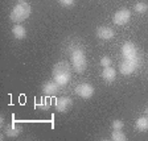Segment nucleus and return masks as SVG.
Listing matches in <instances>:
<instances>
[{
  "label": "nucleus",
  "mask_w": 148,
  "mask_h": 141,
  "mask_svg": "<svg viewBox=\"0 0 148 141\" xmlns=\"http://www.w3.org/2000/svg\"><path fill=\"white\" fill-rule=\"evenodd\" d=\"M71 78V69L70 65L66 61H61L54 65L53 67V80L58 86H65L70 82Z\"/></svg>",
  "instance_id": "f257e3e1"
},
{
  "label": "nucleus",
  "mask_w": 148,
  "mask_h": 141,
  "mask_svg": "<svg viewBox=\"0 0 148 141\" xmlns=\"http://www.w3.org/2000/svg\"><path fill=\"white\" fill-rule=\"evenodd\" d=\"M29 15H31V5L25 1H21V3L16 4L13 7V9L11 11V15H9V18H11V21L18 24V22L27 20Z\"/></svg>",
  "instance_id": "f03ea898"
},
{
  "label": "nucleus",
  "mask_w": 148,
  "mask_h": 141,
  "mask_svg": "<svg viewBox=\"0 0 148 141\" xmlns=\"http://www.w3.org/2000/svg\"><path fill=\"white\" fill-rule=\"evenodd\" d=\"M71 62H73V67L75 70V73L82 74L87 67V61L86 55L83 53L82 49H75L71 53Z\"/></svg>",
  "instance_id": "7ed1b4c3"
},
{
  "label": "nucleus",
  "mask_w": 148,
  "mask_h": 141,
  "mask_svg": "<svg viewBox=\"0 0 148 141\" xmlns=\"http://www.w3.org/2000/svg\"><path fill=\"white\" fill-rule=\"evenodd\" d=\"M140 66V58L136 57L134 59H124L119 66V71L120 74H123V75H130V74H132L136 69Z\"/></svg>",
  "instance_id": "20e7f679"
},
{
  "label": "nucleus",
  "mask_w": 148,
  "mask_h": 141,
  "mask_svg": "<svg viewBox=\"0 0 148 141\" xmlns=\"http://www.w3.org/2000/svg\"><path fill=\"white\" fill-rule=\"evenodd\" d=\"M94 87L89 83H79L75 86V94L78 96H81L82 99H90L94 95Z\"/></svg>",
  "instance_id": "39448f33"
},
{
  "label": "nucleus",
  "mask_w": 148,
  "mask_h": 141,
  "mask_svg": "<svg viewBox=\"0 0 148 141\" xmlns=\"http://www.w3.org/2000/svg\"><path fill=\"white\" fill-rule=\"evenodd\" d=\"M130 18H131V12L127 8H122L115 12L114 17H112V21L116 25H124L130 21Z\"/></svg>",
  "instance_id": "423d86ee"
},
{
  "label": "nucleus",
  "mask_w": 148,
  "mask_h": 141,
  "mask_svg": "<svg viewBox=\"0 0 148 141\" xmlns=\"http://www.w3.org/2000/svg\"><path fill=\"white\" fill-rule=\"evenodd\" d=\"M71 106H73V100L69 96H61L54 103V107L58 112H66V111H69L71 108Z\"/></svg>",
  "instance_id": "0eeeda50"
},
{
  "label": "nucleus",
  "mask_w": 148,
  "mask_h": 141,
  "mask_svg": "<svg viewBox=\"0 0 148 141\" xmlns=\"http://www.w3.org/2000/svg\"><path fill=\"white\" fill-rule=\"evenodd\" d=\"M122 54H123L124 59H134L138 57V50L136 46L132 42H126L122 46Z\"/></svg>",
  "instance_id": "6e6552de"
},
{
  "label": "nucleus",
  "mask_w": 148,
  "mask_h": 141,
  "mask_svg": "<svg viewBox=\"0 0 148 141\" xmlns=\"http://www.w3.org/2000/svg\"><path fill=\"white\" fill-rule=\"evenodd\" d=\"M95 33H97V37H98V38L105 40V41L111 40V38H114V36H115V32L108 27H99L98 29H97Z\"/></svg>",
  "instance_id": "1a4fd4ad"
},
{
  "label": "nucleus",
  "mask_w": 148,
  "mask_h": 141,
  "mask_svg": "<svg viewBox=\"0 0 148 141\" xmlns=\"http://www.w3.org/2000/svg\"><path fill=\"white\" fill-rule=\"evenodd\" d=\"M58 91V84L54 82V80H48L42 84V92L48 96H52L54 94H57Z\"/></svg>",
  "instance_id": "9d476101"
},
{
  "label": "nucleus",
  "mask_w": 148,
  "mask_h": 141,
  "mask_svg": "<svg viewBox=\"0 0 148 141\" xmlns=\"http://www.w3.org/2000/svg\"><path fill=\"white\" fill-rule=\"evenodd\" d=\"M102 78H103L105 82H107V83L114 82L115 78H116V70H115L114 67H111V66H108V67H103Z\"/></svg>",
  "instance_id": "9b49d317"
},
{
  "label": "nucleus",
  "mask_w": 148,
  "mask_h": 141,
  "mask_svg": "<svg viewBox=\"0 0 148 141\" xmlns=\"http://www.w3.org/2000/svg\"><path fill=\"white\" fill-rule=\"evenodd\" d=\"M135 128H136V131H139V132H145V131H148V116L147 115L139 117V119L136 120Z\"/></svg>",
  "instance_id": "f8f14e48"
},
{
  "label": "nucleus",
  "mask_w": 148,
  "mask_h": 141,
  "mask_svg": "<svg viewBox=\"0 0 148 141\" xmlns=\"http://www.w3.org/2000/svg\"><path fill=\"white\" fill-rule=\"evenodd\" d=\"M12 33L17 40H24L25 37H27V31H25V28L20 24H16L15 27L12 28Z\"/></svg>",
  "instance_id": "ddd939ff"
},
{
  "label": "nucleus",
  "mask_w": 148,
  "mask_h": 141,
  "mask_svg": "<svg viewBox=\"0 0 148 141\" xmlns=\"http://www.w3.org/2000/svg\"><path fill=\"white\" fill-rule=\"evenodd\" d=\"M21 133V128H18V127L16 125H8L5 128V135L8 136V137H17L18 135Z\"/></svg>",
  "instance_id": "4468645a"
},
{
  "label": "nucleus",
  "mask_w": 148,
  "mask_h": 141,
  "mask_svg": "<svg viewBox=\"0 0 148 141\" xmlns=\"http://www.w3.org/2000/svg\"><path fill=\"white\" fill-rule=\"evenodd\" d=\"M111 140L114 141H126L127 137L123 132H122V129H114L112 133H111Z\"/></svg>",
  "instance_id": "2eb2a0df"
},
{
  "label": "nucleus",
  "mask_w": 148,
  "mask_h": 141,
  "mask_svg": "<svg viewBox=\"0 0 148 141\" xmlns=\"http://www.w3.org/2000/svg\"><path fill=\"white\" fill-rule=\"evenodd\" d=\"M135 11L138 13H145L148 11V4L147 3H143V1H140V3H136L135 4Z\"/></svg>",
  "instance_id": "dca6fc26"
},
{
  "label": "nucleus",
  "mask_w": 148,
  "mask_h": 141,
  "mask_svg": "<svg viewBox=\"0 0 148 141\" xmlns=\"http://www.w3.org/2000/svg\"><path fill=\"white\" fill-rule=\"evenodd\" d=\"M101 65L103 66V67H108V66H111V58L110 57H107V55L102 57L101 58Z\"/></svg>",
  "instance_id": "f3484780"
},
{
  "label": "nucleus",
  "mask_w": 148,
  "mask_h": 141,
  "mask_svg": "<svg viewBox=\"0 0 148 141\" xmlns=\"http://www.w3.org/2000/svg\"><path fill=\"white\" fill-rule=\"evenodd\" d=\"M123 127H124V124L122 120H114V123H112V129H122Z\"/></svg>",
  "instance_id": "a211bd4d"
},
{
  "label": "nucleus",
  "mask_w": 148,
  "mask_h": 141,
  "mask_svg": "<svg viewBox=\"0 0 148 141\" xmlns=\"http://www.w3.org/2000/svg\"><path fill=\"white\" fill-rule=\"evenodd\" d=\"M60 3H61L64 7H70L74 4V0H60Z\"/></svg>",
  "instance_id": "6ab92c4d"
},
{
  "label": "nucleus",
  "mask_w": 148,
  "mask_h": 141,
  "mask_svg": "<svg viewBox=\"0 0 148 141\" xmlns=\"http://www.w3.org/2000/svg\"><path fill=\"white\" fill-rule=\"evenodd\" d=\"M144 112H145V115H147V116H148V107L145 108V111H144Z\"/></svg>",
  "instance_id": "aec40b11"
},
{
  "label": "nucleus",
  "mask_w": 148,
  "mask_h": 141,
  "mask_svg": "<svg viewBox=\"0 0 148 141\" xmlns=\"http://www.w3.org/2000/svg\"><path fill=\"white\" fill-rule=\"evenodd\" d=\"M18 1H24V0H18Z\"/></svg>",
  "instance_id": "412c9836"
}]
</instances>
